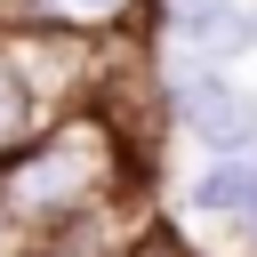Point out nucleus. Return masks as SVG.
Masks as SVG:
<instances>
[{
	"instance_id": "obj_8",
	"label": "nucleus",
	"mask_w": 257,
	"mask_h": 257,
	"mask_svg": "<svg viewBox=\"0 0 257 257\" xmlns=\"http://www.w3.org/2000/svg\"><path fill=\"white\" fill-rule=\"evenodd\" d=\"M233 241H241V257H257V201H249V209L233 217Z\"/></svg>"
},
{
	"instance_id": "obj_6",
	"label": "nucleus",
	"mask_w": 257,
	"mask_h": 257,
	"mask_svg": "<svg viewBox=\"0 0 257 257\" xmlns=\"http://www.w3.org/2000/svg\"><path fill=\"white\" fill-rule=\"evenodd\" d=\"M64 24L80 32H161L153 24V0H48Z\"/></svg>"
},
{
	"instance_id": "obj_3",
	"label": "nucleus",
	"mask_w": 257,
	"mask_h": 257,
	"mask_svg": "<svg viewBox=\"0 0 257 257\" xmlns=\"http://www.w3.org/2000/svg\"><path fill=\"white\" fill-rule=\"evenodd\" d=\"M153 24L177 56H209V64H233L257 48V8L249 0H153Z\"/></svg>"
},
{
	"instance_id": "obj_2",
	"label": "nucleus",
	"mask_w": 257,
	"mask_h": 257,
	"mask_svg": "<svg viewBox=\"0 0 257 257\" xmlns=\"http://www.w3.org/2000/svg\"><path fill=\"white\" fill-rule=\"evenodd\" d=\"M169 96H177V137L201 145V161H217V153H257V96H249L225 64H209V56L169 64Z\"/></svg>"
},
{
	"instance_id": "obj_4",
	"label": "nucleus",
	"mask_w": 257,
	"mask_h": 257,
	"mask_svg": "<svg viewBox=\"0 0 257 257\" xmlns=\"http://www.w3.org/2000/svg\"><path fill=\"white\" fill-rule=\"evenodd\" d=\"M249 201H257V153H217V161H201V177L185 185V209H193V217H217V225H233Z\"/></svg>"
},
{
	"instance_id": "obj_5",
	"label": "nucleus",
	"mask_w": 257,
	"mask_h": 257,
	"mask_svg": "<svg viewBox=\"0 0 257 257\" xmlns=\"http://www.w3.org/2000/svg\"><path fill=\"white\" fill-rule=\"evenodd\" d=\"M40 120H48V104H40V88L24 80V64H16V48H8V32H0V153H16Z\"/></svg>"
},
{
	"instance_id": "obj_1",
	"label": "nucleus",
	"mask_w": 257,
	"mask_h": 257,
	"mask_svg": "<svg viewBox=\"0 0 257 257\" xmlns=\"http://www.w3.org/2000/svg\"><path fill=\"white\" fill-rule=\"evenodd\" d=\"M153 161L96 112V104H64L48 112L16 153H0V233L40 241L64 217H88L104 201H137L153 193Z\"/></svg>"
},
{
	"instance_id": "obj_7",
	"label": "nucleus",
	"mask_w": 257,
	"mask_h": 257,
	"mask_svg": "<svg viewBox=\"0 0 257 257\" xmlns=\"http://www.w3.org/2000/svg\"><path fill=\"white\" fill-rule=\"evenodd\" d=\"M128 257H201V249H193V233L153 201V209H145V225H137V241H128Z\"/></svg>"
}]
</instances>
